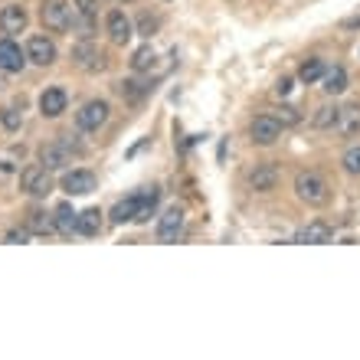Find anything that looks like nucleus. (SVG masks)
<instances>
[{
    "instance_id": "nucleus-1",
    "label": "nucleus",
    "mask_w": 360,
    "mask_h": 360,
    "mask_svg": "<svg viewBox=\"0 0 360 360\" xmlns=\"http://www.w3.org/2000/svg\"><path fill=\"white\" fill-rule=\"evenodd\" d=\"M295 197L308 207H324L331 200V187L318 171H298L295 174Z\"/></svg>"
},
{
    "instance_id": "nucleus-2",
    "label": "nucleus",
    "mask_w": 360,
    "mask_h": 360,
    "mask_svg": "<svg viewBox=\"0 0 360 360\" xmlns=\"http://www.w3.org/2000/svg\"><path fill=\"white\" fill-rule=\"evenodd\" d=\"M39 23L49 33H66L72 27V4L69 0H43L39 4Z\"/></svg>"
},
{
    "instance_id": "nucleus-3",
    "label": "nucleus",
    "mask_w": 360,
    "mask_h": 360,
    "mask_svg": "<svg viewBox=\"0 0 360 360\" xmlns=\"http://www.w3.org/2000/svg\"><path fill=\"white\" fill-rule=\"evenodd\" d=\"M95 20H98V0H72V30L82 39L95 37Z\"/></svg>"
},
{
    "instance_id": "nucleus-4",
    "label": "nucleus",
    "mask_w": 360,
    "mask_h": 360,
    "mask_svg": "<svg viewBox=\"0 0 360 360\" xmlns=\"http://www.w3.org/2000/svg\"><path fill=\"white\" fill-rule=\"evenodd\" d=\"M20 190L27 193V197H49V190H53V177L43 164H30L27 171L20 174Z\"/></svg>"
},
{
    "instance_id": "nucleus-5",
    "label": "nucleus",
    "mask_w": 360,
    "mask_h": 360,
    "mask_svg": "<svg viewBox=\"0 0 360 360\" xmlns=\"http://www.w3.org/2000/svg\"><path fill=\"white\" fill-rule=\"evenodd\" d=\"M249 138H252V144L269 148V144H275L278 138H282V124H278L275 115H256L252 124H249Z\"/></svg>"
},
{
    "instance_id": "nucleus-6",
    "label": "nucleus",
    "mask_w": 360,
    "mask_h": 360,
    "mask_svg": "<svg viewBox=\"0 0 360 360\" xmlns=\"http://www.w3.org/2000/svg\"><path fill=\"white\" fill-rule=\"evenodd\" d=\"M72 148H69L63 138L59 141H46L43 148H39V164L46 167V171H63L66 164H72Z\"/></svg>"
},
{
    "instance_id": "nucleus-7",
    "label": "nucleus",
    "mask_w": 360,
    "mask_h": 360,
    "mask_svg": "<svg viewBox=\"0 0 360 360\" xmlns=\"http://www.w3.org/2000/svg\"><path fill=\"white\" fill-rule=\"evenodd\" d=\"M105 122H108V102L105 98H92L76 112V124L82 131H98Z\"/></svg>"
},
{
    "instance_id": "nucleus-8",
    "label": "nucleus",
    "mask_w": 360,
    "mask_h": 360,
    "mask_svg": "<svg viewBox=\"0 0 360 360\" xmlns=\"http://www.w3.org/2000/svg\"><path fill=\"white\" fill-rule=\"evenodd\" d=\"M105 33H108V39H112L115 46H124V43H131V37H134V23L124 17V10H108Z\"/></svg>"
},
{
    "instance_id": "nucleus-9",
    "label": "nucleus",
    "mask_w": 360,
    "mask_h": 360,
    "mask_svg": "<svg viewBox=\"0 0 360 360\" xmlns=\"http://www.w3.org/2000/svg\"><path fill=\"white\" fill-rule=\"evenodd\" d=\"M56 43L49 37H30L27 39V59L33 66H53L56 63Z\"/></svg>"
},
{
    "instance_id": "nucleus-10",
    "label": "nucleus",
    "mask_w": 360,
    "mask_h": 360,
    "mask_svg": "<svg viewBox=\"0 0 360 360\" xmlns=\"http://www.w3.org/2000/svg\"><path fill=\"white\" fill-rule=\"evenodd\" d=\"M180 233H184V210H164V217L158 219V243H177Z\"/></svg>"
},
{
    "instance_id": "nucleus-11",
    "label": "nucleus",
    "mask_w": 360,
    "mask_h": 360,
    "mask_svg": "<svg viewBox=\"0 0 360 360\" xmlns=\"http://www.w3.org/2000/svg\"><path fill=\"white\" fill-rule=\"evenodd\" d=\"M27 63V49H20L10 37L0 39V72H20Z\"/></svg>"
},
{
    "instance_id": "nucleus-12",
    "label": "nucleus",
    "mask_w": 360,
    "mask_h": 360,
    "mask_svg": "<svg viewBox=\"0 0 360 360\" xmlns=\"http://www.w3.org/2000/svg\"><path fill=\"white\" fill-rule=\"evenodd\" d=\"M72 63H76L82 72H95V69H102V53L95 46L92 39H82L72 46Z\"/></svg>"
},
{
    "instance_id": "nucleus-13",
    "label": "nucleus",
    "mask_w": 360,
    "mask_h": 360,
    "mask_svg": "<svg viewBox=\"0 0 360 360\" xmlns=\"http://www.w3.org/2000/svg\"><path fill=\"white\" fill-rule=\"evenodd\" d=\"M249 187L256 190V193H272L278 187V167L275 164H256L249 171Z\"/></svg>"
},
{
    "instance_id": "nucleus-14",
    "label": "nucleus",
    "mask_w": 360,
    "mask_h": 360,
    "mask_svg": "<svg viewBox=\"0 0 360 360\" xmlns=\"http://www.w3.org/2000/svg\"><path fill=\"white\" fill-rule=\"evenodd\" d=\"M27 10L20 7V4H10V7L0 10V33L4 37H17V33H23L27 30Z\"/></svg>"
},
{
    "instance_id": "nucleus-15",
    "label": "nucleus",
    "mask_w": 360,
    "mask_h": 360,
    "mask_svg": "<svg viewBox=\"0 0 360 360\" xmlns=\"http://www.w3.org/2000/svg\"><path fill=\"white\" fill-rule=\"evenodd\" d=\"M334 239V229L324 223V219H314V223H308L304 229H298V236H295V243H302V246H324V243H331Z\"/></svg>"
},
{
    "instance_id": "nucleus-16",
    "label": "nucleus",
    "mask_w": 360,
    "mask_h": 360,
    "mask_svg": "<svg viewBox=\"0 0 360 360\" xmlns=\"http://www.w3.org/2000/svg\"><path fill=\"white\" fill-rule=\"evenodd\" d=\"M95 174L92 171H69L66 177H63V190H66L69 197H86V193H92L95 190Z\"/></svg>"
},
{
    "instance_id": "nucleus-17",
    "label": "nucleus",
    "mask_w": 360,
    "mask_h": 360,
    "mask_svg": "<svg viewBox=\"0 0 360 360\" xmlns=\"http://www.w3.org/2000/svg\"><path fill=\"white\" fill-rule=\"evenodd\" d=\"M66 105H69V95H66V89H59V86L46 89V92L39 95V112L46 115V118H59V115L66 112Z\"/></svg>"
},
{
    "instance_id": "nucleus-18",
    "label": "nucleus",
    "mask_w": 360,
    "mask_h": 360,
    "mask_svg": "<svg viewBox=\"0 0 360 360\" xmlns=\"http://www.w3.org/2000/svg\"><path fill=\"white\" fill-rule=\"evenodd\" d=\"M334 128H338V134H344V138H354V134H360V102L344 105Z\"/></svg>"
},
{
    "instance_id": "nucleus-19",
    "label": "nucleus",
    "mask_w": 360,
    "mask_h": 360,
    "mask_svg": "<svg viewBox=\"0 0 360 360\" xmlns=\"http://www.w3.org/2000/svg\"><path fill=\"white\" fill-rule=\"evenodd\" d=\"M161 203V190L158 187H148L138 193V213H134V223H148L154 217V210Z\"/></svg>"
},
{
    "instance_id": "nucleus-20",
    "label": "nucleus",
    "mask_w": 360,
    "mask_h": 360,
    "mask_svg": "<svg viewBox=\"0 0 360 360\" xmlns=\"http://www.w3.org/2000/svg\"><path fill=\"white\" fill-rule=\"evenodd\" d=\"M27 229L33 236H49V233H56V219L49 217L46 210H30L27 213Z\"/></svg>"
},
{
    "instance_id": "nucleus-21",
    "label": "nucleus",
    "mask_w": 360,
    "mask_h": 360,
    "mask_svg": "<svg viewBox=\"0 0 360 360\" xmlns=\"http://www.w3.org/2000/svg\"><path fill=\"white\" fill-rule=\"evenodd\" d=\"M321 89L328 95H341L344 89H347V69L344 66H331V69H324V76H321Z\"/></svg>"
},
{
    "instance_id": "nucleus-22",
    "label": "nucleus",
    "mask_w": 360,
    "mask_h": 360,
    "mask_svg": "<svg viewBox=\"0 0 360 360\" xmlns=\"http://www.w3.org/2000/svg\"><path fill=\"white\" fill-rule=\"evenodd\" d=\"M134 213H138V193L118 200L112 207V223L115 226H124V223H134Z\"/></svg>"
},
{
    "instance_id": "nucleus-23",
    "label": "nucleus",
    "mask_w": 360,
    "mask_h": 360,
    "mask_svg": "<svg viewBox=\"0 0 360 360\" xmlns=\"http://www.w3.org/2000/svg\"><path fill=\"white\" fill-rule=\"evenodd\" d=\"M53 219H56V233H63V236H72L79 226V213L69 203H59L56 213H53Z\"/></svg>"
},
{
    "instance_id": "nucleus-24",
    "label": "nucleus",
    "mask_w": 360,
    "mask_h": 360,
    "mask_svg": "<svg viewBox=\"0 0 360 360\" xmlns=\"http://www.w3.org/2000/svg\"><path fill=\"white\" fill-rule=\"evenodd\" d=\"M76 233L79 236H98V233H102V213H98V210H82V213H79Z\"/></svg>"
},
{
    "instance_id": "nucleus-25",
    "label": "nucleus",
    "mask_w": 360,
    "mask_h": 360,
    "mask_svg": "<svg viewBox=\"0 0 360 360\" xmlns=\"http://www.w3.org/2000/svg\"><path fill=\"white\" fill-rule=\"evenodd\" d=\"M118 95H122L124 102H141L144 95H148V89L151 86H141V82H138V79H122V82H118Z\"/></svg>"
},
{
    "instance_id": "nucleus-26",
    "label": "nucleus",
    "mask_w": 360,
    "mask_h": 360,
    "mask_svg": "<svg viewBox=\"0 0 360 360\" xmlns=\"http://www.w3.org/2000/svg\"><path fill=\"white\" fill-rule=\"evenodd\" d=\"M338 115H341V108H338V105H321V108L314 112L311 124L318 128V131H328V128H334V124H338Z\"/></svg>"
},
{
    "instance_id": "nucleus-27",
    "label": "nucleus",
    "mask_w": 360,
    "mask_h": 360,
    "mask_svg": "<svg viewBox=\"0 0 360 360\" xmlns=\"http://www.w3.org/2000/svg\"><path fill=\"white\" fill-rule=\"evenodd\" d=\"M324 63L321 59H308V63H302V69H298V79H302V82H308V86H311V82H321V76H324Z\"/></svg>"
},
{
    "instance_id": "nucleus-28",
    "label": "nucleus",
    "mask_w": 360,
    "mask_h": 360,
    "mask_svg": "<svg viewBox=\"0 0 360 360\" xmlns=\"http://www.w3.org/2000/svg\"><path fill=\"white\" fill-rule=\"evenodd\" d=\"M154 63H158V56H154L151 46H141L131 56V69H134V72H148V69H154Z\"/></svg>"
},
{
    "instance_id": "nucleus-29",
    "label": "nucleus",
    "mask_w": 360,
    "mask_h": 360,
    "mask_svg": "<svg viewBox=\"0 0 360 360\" xmlns=\"http://www.w3.org/2000/svg\"><path fill=\"white\" fill-rule=\"evenodd\" d=\"M275 118H278V124H282V128H292V124L302 122L298 108H292V105H282V108H275Z\"/></svg>"
},
{
    "instance_id": "nucleus-30",
    "label": "nucleus",
    "mask_w": 360,
    "mask_h": 360,
    "mask_svg": "<svg viewBox=\"0 0 360 360\" xmlns=\"http://www.w3.org/2000/svg\"><path fill=\"white\" fill-rule=\"evenodd\" d=\"M0 122H4V128H7V131H20L23 115H20V108H13V105H10V108H4V112H0Z\"/></svg>"
},
{
    "instance_id": "nucleus-31",
    "label": "nucleus",
    "mask_w": 360,
    "mask_h": 360,
    "mask_svg": "<svg viewBox=\"0 0 360 360\" xmlns=\"http://www.w3.org/2000/svg\"><path fill=\"white\" fill-rule=\"evenodd\" d=\"M344 171L351 174V177H360V148H351V151L344 154Z\"/></svg>"
},
{
    "instance_id": "nucleus-32",
    "label": "nucleus",
    "mask_w": 360,
    "mask_h": 360,
    "mask_svg": "<svg viewBox=\"0 0 360 360\" xmlns=\"http://www.w3.org/2000/svg\"><path fill=\"white\" fill-rule=\"evenodd\" d=\"M154 30H158V17L141 13V20H138V33H141V37H154Z\"/></svg>"
},
{
    "instance_id": "nucleus-33",
    "label": "nucleus",
    "mask_w": 360,
    "mask_h": 360,
    "mask_svg": "<svg viewBox=\"0 0 360 360\" xmlns=\"http://www.w3.org/2000/svg\"><path fill=\"white\" fill-rule=\"evenodd\" d=\"M27 239H30V229L27 226H13L7 233V243H27Z\"/></svg>"
},
{
    "instance_id": "nucleus-34",
    "label": "nucleus",
    "mask_w": 360,
    "mask_h": 360,
    "mask_svg": "<svg viewBox=\"0 0 360 360\" xmlns=\"http://www.w3.org/2000/svg\"><path fill=\"white\" fill-rule=\"evenodd\" d=\"M288 89H292V79H278V82H275V92L278 95H288Z\"/></svg>"
},
{
    "instance_id": "nucleus-35",
    "label": "nucleus",
    "mask_w": 360,
    "mask_h": 360,
    "mask_svg": "<svg viewBox=\"0 0 360 360\" xmlns=\"http://www.w3.org/2000/svg\"><path fill=\"white\" fill-rule=\"evenodd\" d=\"M115 4H131V0H115Z\"/></svg>"
},
{
    "instance_id": "nucleus-36",
    "label": "nucleus",
    "mask_w": 360,
    "mask_h": 360,
    "mask_svg": "<svg viewBox=\"0 0 360 360\" xmlns=\"http://www.w3.org/2000/svg\"><path fill=\"white\" fill-rule=\"evenodd\" d=\"M0 89H4V79H0Z\"/></svg>"
}]
</instances>
